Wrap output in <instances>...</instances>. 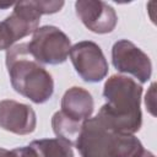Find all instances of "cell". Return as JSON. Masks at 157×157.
Masks as SVG:
<instances>
[{"label": "cell", "instance_id": "1", "mask_svg": "<svg viewBox=\"0 0 157 157\" xmlns=\"http://www.w3.org/2000/svg\"><path fill=\"white\" fill-rule=\"evenodd\" d=\"M142 86L124 75H112L103 86V104L97 117L113 131L135 134L142 125Z\"/></svg>", "mask_w": 157, "mask_h": 157}, {"label": "cell", "instance_id": "2", "mask_svg": "<svg viewBox=\"0 0 157 157\" xmlns=\"http://www.w3.org/2000/svg\"><path fill=\"white\" fill-rule=\"evenodd\" d=\"M5 63L11 86L17 93L36 104L45 103L52 98L54 93V80L32 58L27 43H20L7 49Z\"/></svg>", "mask_w": 157, "mask_h": 157}, {"label": "cell", "instance_id": "3", "mask_svg": "<svg viewBox=\"0 0 157 157\" xmlns=\"http://www.w3.org/2000/svg\"><path fill=\"white\" fill-rule=\"evenodd\" d=\"M119 134L96 115L82 121L75 147L81 157H117Z\"/></svg>", "mask_w": 157, "mask_h": 157}, {"label": "cell", "instance_id": "4", "mask_svg": "<svg viewBox=\"0 0 157 157\" xmlns=\"http://www.w3.org/2000/svg\"><path fill=\"white\" fill-rule=\"evenodd\" d=\"M27 45L29 54L37 63L58 65L66 61L71 40L60 28L47 25L33 32V37Z\"/></svg>", "mask_w": 157, "mask_h": 157}, {"label": "cell", "instance_id": "5", "mask_svg": "<svg viewBox=\"0 0 157 157\" xmlns=\"http://www.w3.org/2000/svg\"><path fill=\"white\" fill-rule=\"evenodd\" d=\"M69 55L75 71L85 82L96 83L108 75V61L97 43L78 42L71 47Z\"/></svg>", "mask_w": 157, "mask_h": 157}, {"label": "cell", "instance_id": "6", "mask_svg": "<svg viewBox=\"0 0 157 157\" xmlns=\"http://www.w3.org/2000/svg\"><path fill=\"white\" fill-rule=\"evenodd\" d=\"M113 66L124 74H130L145 83L151 78L152 63L148 55L128 39H119L112 48Z\"/></svg>", "mask_w": 157, "mask_h": 157}, {"label": "cell", "instance_id": "7", "mask_svg": "<svg viewBox=\"0 0 157 157\" xmlns=\"http://www.w3.org/2000/svg\"><path fill=\"white\" fill-rule=\"evenodd\" d=\"M75 11L85 27L97 34L113 32L118 23L115 10L101 0H77Z\"/></svg>", "mask_w": 157, "mask_h": 157}, {"label": "cell", "instance_id": "8", "mask_svg": "<svg viewBox=\"0 0 157 157\" xmlns=\"http://www.w3.org/2000/svg\"><path fill=\"white\" fill-rule=\"evenodd\" d=\"M37 117L28 104L12 99L0 101V128L16 134L28 135L36 130Z\"/></svg>", "mask_w": 157, "mask_h": 157}, {"label": "cell", "instance_id": "9", "mask_svg": "<svg viewBox=\"0 0 157 157\" xmlns=\"http://www.w3.org/2000/svg\"><path fill=\"white\" fill-rule=\"evenodd\" d=\"M40 16L42 13L39 12L36 1H20L13 5L12 13L2 22L9 29L13 42H17L38 28Z\"/></svg>", "mask_w": 157, "mask_h": 157}, {"label": "cell", "instance_id": "10", "mask_svg": "<svg viewBox=\"0 0 157 157\" xmlns=\"http://www.w3.org/2000/svg\"><path fill=\"white\" fill-rule=\"evenodd\" d=\"M94 108L92 94L78 86L69 88L61 98V112L70 119L82 123L91 118Z\"/></svg>", "mask_w": 157, "mask_h": 157}, {"label": "cell", "instance_id": "11", "mask_svg": "<svg viewBox=\"0 0 157 157\" xmlns=\"http://www.w3.org/2000/svg\"><path fill=\"white\" fill-rule=\"evenodd\" d=\"M38 157H74L71 145L60 137L34 140L29 144Z\"/></svg>", "mask_w": 157, "mask_h": 157}, {"label": "cell", "instance_id": "12", "mask_svg": "<svg viewBox=\"0 0 157 157\" xmlns=\"http://www.w3.org/2000/svg\"><path fill=\"white\" fill-rule=\"evenodd\" d=\"M81 125L82 123L70 119L61 110L55 112L54 115L52 117V128L54 134L58 137L69 142L71 146H75V142L81 130Z\"/></svg>", "mask_w": 157, "mask_h": 157}, {"label": "cell", "instance_id": "13", "mask_svg": "<svg viewBox=\"0 0 157 157\" xmlns=\"http://www.w3.org/2000/svg\"><path fill=\"white\" fill-rule=\"evenodd\" d=\"M13 39L9 32V29L6 28V26L4 25V22H0V50H7L12 47L13 44Z\"/></svg>", "mask_w": 157, "mask_h": 157}, {"label": "cell", "instance_id": "14", "mask_svg": "<svg viewBox=\"0 0 157 157\" xmlns=\"http://www.w3.org/2000/svg\"><path fill=\"white\" fill-rule=\"evenodd\" d=\"M15 153V157H38L36 150L32 146H21L12 150Z\"/></svg>", "mask_w": 157, "mask_h": 157}, {"label": "cell", "instance_id": "15", "mask_svg": "<svg viewBox=\"0 0 157 157\" xmlns=\"http://www.w3.org/2000/svg\"><path fill=\"white\" fill-rule=\"evenodd\" d=\"M0 157H15V153H13L12 150L9 151V150H6V148L0 147Z\"/></svg>", "mask_w": 157, "mask_h": 157}, {"label": "cell", "instance_id": "16", "mask_svg": "<svg viewBox=\"0 0 157 157\" xmlns=\"http://www.w3.org/2000/svg\"><path fill=\"white\" fill-rule=\"evenodd\" d=\"M140 157H155V155H153L151 151H148V150H145V151H144V153H142Z\"/></svg>", "mask_w": 157, "mask_h": 157}]
</instances>
